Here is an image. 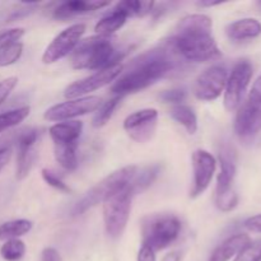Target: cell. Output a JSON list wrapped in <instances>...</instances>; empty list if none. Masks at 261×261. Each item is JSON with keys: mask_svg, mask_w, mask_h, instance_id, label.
I'll return each instance as SVG.
<instances>
[{"mask_svg": "<svg viewBox=\"0 0 261 261\" xmlns=\"http://www.w3.org/2000/svg\"><path fill=\"white\" fill-rule=\"evenodd\" d=\"M213 22L205 14H190L176 25L166 45L180 59L190 63H205L222 56L212 35Z\"/></svg>", "mask_w": 261, "mask_h": 261, "instance_id": "cell-1", "label": "cell"}, {"mask_svg": "<svg viewBox=\"0 0 261 261\" xmlns=\"http://www.w3.org/2000/svg\"><path fill=\"white\" fill-rule=\"evenodd\" d=\"M178 59L180 58L166 43L162 47L147 51L133 60L129 70L121 73L122 75L116 79L111 87L112 94L124 98L127 94L148 88L175 70Z\"/></svg>", "mask_w": 261, "mask_h": 261, "instance_id": "cell-2", "label": "cell"}, {"mask_svg": "<svg viewBox=\"0 0 261 261\" xmlns=\"http://www.w3.org/2000/svg\"><path fill=\"white\" fill-rule=\"evenodd\" d=\"M122 53L110 37L92 36L81 41L70 55V64L76 70H102L120 64Z\"/></svg>", "mask_w": 261, "mask_h": 261, "instance_id": "cell-3", "label": "cell"}, {"mask_svg": "<svg viewBox=\"0 0 261 261\" xmlns=\"http://www.w3.org/2000/svg\"><path fill=\"white\" fill-rule=\"evenodd\" d=\"M181 232V221L170 213H153L143 217L140 233L144 246L157 252L170 247Z\"/></svg>", "mask_w": 261, "mask_h": 261, "instance_id": "cell-4", "label": "cell"}, {"mask_svg": "<svg viewBox=\"0 0 261 261\" xmlns=\"http://www.w3.org/2000/svg\"><path fill=\"white\" fill-rule=\"evenodd\" d=\"M138 168L139 167H137V166H126V167H122L120 170L115 171V172L110 173L107 177H105L96 186H93L74 205V208L71 209L73 216H81V214L86 213L87 211L98 205L99 203H103L115 191L129 185L133 178H134L135 173L138 172Z\"/></svg>", "mask_w": 261, "mask_h": 261, "instance_id": "cell-5", "label": "cell"}, {"mask_svg": "<svg viewBox=\"0 0 261 261\" xmlns=\"http://www.w3.org/2000/svg\"><path fill=\"white\" fill-rule=\"evenodd\" d=\"M133 195L129 185L119 189L102 203L103 223L111 239H119L127 226L132 211Z\"/></svg>", "mask_w": 261, "mask_h": 261, "instance_id": "cell-6", "label": "cell"}, {"mask_svg": "<svg viewBox=\"0 0 261 261\" xmlns=\"http://www.w3.org/2000/svg\"><path fill=\"white\" fill-rule=\"evenodd\" d=\"M219 170L216 189V206L223 213L232 212L239 204V195L233 189L237 166L233 150L229 147H223L219 152Z\"/></svg>", "mask_w": 261, "mask_h": 261, "instance_id": "cell-7", "label": "cell"}, {"mask_svg": "<svg viewBox=\"0 0 261 261\" xmlns=\"http://www.w3.org/2000/svg\"><path fill=\"white\" fill-rule=\"evenodd\" d=\"M252 73L254 69L249 60H240L234 64L224 87L223 103L227 111H236L241 106L247 87L251 82Z\"/></svg>", "mask_w": 261, "mask_h": 261, "instance_id": "cell-8", "label": "cell"}, {"mask_svg": "<svg viewBox=\"0 0 261 261\" xmlns=\"http://www.w3.org/2000/svg\"><path fill=\"white\" fill-rule=\"evenodd\" d=\"M84 33H86V24L83 23H75L61 31L46 47L42 55V63L50 65L58 63L68 55H71V53L82 41Z\"/></svg>", "mask_w": 261, "mask_h": 261, "instance_id": "cell-9", "label": "cell"}, {"mask_svg": "<svg viewBox=\"0 0 261 261\" xmlns=\"http://www.w3.org/2000/svg\"><path fill=\"white\" fill-rule=\"evenodd\" d=\"M122 70H124V65L122 64H116L114 66L96 71L92 75L81 79V81L74 82L70 86L66 87L65 91H64V96L68 99L87 97L91 92L97 91V89L102 88V87L116 81L121 75Z\"/></svg>", "mask_w": 261, "mask_h": 261, "instance_id": "cell-10", "label": "cell"}, {"mask_svg": "<svg viewBox=\"0 0 261 261\" xmlns=\"http://www.w3.org/2000/svg\"><path fill=\"white\" fill-rule=\"evenodd\" d=\"M102 101L98 96H87L82 97V98L68 99L63 103H58L46 110L43 117L47 121H69L74 117L83 116V115L97 111Z\"/></svg>", "mask_w": 261, "mask_h": 261, "instance_id": "cell-11", "label": "cell"}, {"mask_svg": "<svg viewBox=\"0 0 261 261\" xmlns=\"http://www.w3.org/2000/svg\"><path fill=\"white\" fill-rule=\"evenodd\" d=\"M227 78H228V73L224 66L213 65L205 69L203 73L199 74L194 83V96L200 101H216L224 92Z\"/></svg>", "mask_w": 261, "mask_h": 261, "instance_id": "cell-12", "label": "cell"}, {"mask_svg": "<svg viewBox=\"0 0 261 261\" xmlns=\"http://www.w3.org/2000/svg\"><path fill=\"white\" fill-rule=\"evenodd\" d=\"M158 111L155 109H143L133 112L124 120V130L132 140L147 143L154 137L157 130Z\"/></svg>", "mask_w": 261, "mask_h": 261, "instance_id": "cell-13", "label": "cell"}, {"mask_svg": "<svg viewBox=\"0 0 261 261\" xmlns=\"http://www.w3.org/2000/svg\"><path fill=\"white\" fill-rule=\"evenodd\" d=\"M193 162V188L190 191V198L195 199L205 193L206 189L213 180L217 168V161L212 153L204 149H196L191 157Z\"/></svg>", "mask_w": 261, "mask_h": 261, "instance_id": "cell-14", "label": "cell"}, {"mask_svg": "<svg viewBox=\"0 0 261 261\" xmlns=\"http://www.w3.org/2000/svg\"><path fill=\"white\" fill-rule=\"evenodd\" d=\"M261 132V102L247 99L239 107L234 119V133L242 140H250Z\"/></svg>", "mask_w": 261, "mask_h": 261, "instance_id": "cell-15", "label": "cell"}, {"mask_svg": "<svg viewBox=\"0 0 261 261\" xmlns=\"http://www.w3.org/2000/svg\"><path fill=\"white\" fill-rule=\"evenodd\" d=\"M40 130L28 129L20 133L17 139V170L15 176L18 180H24L30 175L36 160V143L40 139Z\"/></svg>", "mask_w": 261, "mask_h": 261, "instance_id": "cell-16", "label": "cell"}, {"mask_svg": "<svg viewBox=\"0 0 261 261\" xmlns=\"http://www.w3.org/2000/svg\"><path fill=\"white\" fill-rule=\"evenodd\" d=\"M110 5L109 2H99V0H71L64 2L54 10V18L56 19H68V18L76 17V15L86 14V13L94 12Z\"/></svg>", "mask_w": 261, "mask_h": 261, "instance_id": "cell-17", "label": "cell"}, {"mask_svg": "<svg viewBox=\"0 0 261 261\" xmlns=\"http://www.w3.org/2000/svg\"><path fill=\"white\" fill-rule=\"evenodd\" d=\"M83 132V122L78 120H69V121L56 122L48 129V135L56 144H73L78 143Z\"/></svg>", "mask_w": 261, "mask_h": 261, "instance_id": "cell-18", "label": "cell"}, {"mask_svg": "<svg viewBox=\"0 0 261 261\" xmlns=\"http://www.w3.org/2000/svg\"><path fill=\"white\" fill-rule=\"evenodd\" d=\"M250 242L251 240L246 233H237L229 236L214 249L209 257V261H229L232 257L237 256V254Z\"/></svg>", "mask_w": 261, "mask_h": 261, "instance_id": "cell-19", "label": "cell"}, {"mask_svg": "<svg viewBox=\"0 0 261 261\" xmlns=\"http://www.w3.org/2000/svg\"><path fill=\"white\" fill-rule=\"evenodd\" d=\"M226 33L232 41H246L259 37L261 35V23L255 18H242L229 23Z\"/></svg>", "mask_w": 261, "mask_h": 261, "instance_id": "cell-20", "label": "cell"}, {"mask_svg": "<svg viewBox=\"0 0 261 261\" xmlns=\"http://www.w3.org/2000/svg\"><path fill=\"white\" fill-rule=\"evenodd\" d=\"M127 14L116 5L111 12L103 18L98 20L94 25V31L98 36H103V37H110L114 35L116 31H119L122 25L126 23Z\"/></svg>", "mask_w": 261, "mask_h": 261, "instance_id": "cell-21", "label": "cell"}, {"mask_svg": "<svg viewBox=\"0 0 261 261\" xmlns=\"http://www.w3.org/2000/svg\"><path fill=\"white\" fill-rule=\"evenodd\" d=\"M161 172V166L158 163L155 165L147 166L144 168H138V172L135 173L134 178L132 180V182L129 184V189L132 195H137V194L143 193L144 190H147L150 185L155 181V178L158 177Z\"/></svg>", "mask_w": 261, "mask_h": 261, "instance_id": "cell-22", "label": "cell"}, {"mask_svg": "<svg viewBox=\"0 0 261 261\" xmlns=\"http://www.w3.org/2000/svg\"><path fill=\"white\" fill-rule=\"evenodd\" d=\"M170 116L177 124L185 127V130L190 135H194L198 132V116L195 111L188 105L181 103L172 106L170 110Z\"/></svg>", "mask_w": 261, "mask_h": 261, "instance_id": "cell-23", "label": "cell"}, {"mask_svg": "<svg viewBox=\"0 0 261 261\" xmlns=\"http://www.w3.org/2000/svg\"><path fill=\"white\" fill-rule=\"evenodd\" d=\"M78 143L73 144H56L54 145V155L56 162L65 171H75L78 167Z\"/></svg>", "mask_w": 261, "mask_h": 261, "instance_id": "cell-24", "label": "cell"}, {"mask_svg": "<svg viewBox=\"0 0 261 261\" xmlns=\"http://www.w3.org/2000/svg\"><path fill=\"white\" fill-rule=\"evenodd\" d=\"M33 223L28 219H14L0 224V241L19 239L32 229Z\"/></svg>", "mask_w": 261, "mask_h": 261, "instance_id": "cell-25", "label": "cell"}, {"mask_svg": "<svg viewBox=\"0 0 261 261\" xmlns=\"http://www.w3.org/2000/svg\"><path fill=\"white\" fill-rule=\"evenodd\" d=\"M121 99L122 97L114 96L111 99L101 103V106L97 109L96 114H94L93 120H92V125H93L94 127H97V129L105 126L112 117L115 110H116L117 107H119V105L121 103Z\"/></svg>", "mask_w": 261, "mask_h": 261, "instance_id": "cell-26", "label": "cell"}, {"mask_svg": "<svg viewBox=\"0 0 261 261\" xmlns=\"http://www.w3.org/2000/svg\"><path fill=\"white\" fill-rule=\"evenodd\" d=\"M30 106H23L0 114V133L19 125L20 122H23L28 116H30Z\"/></svg>", "mask_w": 261, "mask_h": 261, "instance_id": "cell-27", "label": "cell"}, {"mask_svg": "<svg viewBox=\"0 0 261 261\" xmlns=\"http://www.w3.org/2000/svg\"><path fill=\"white\" fill-rule=\"evenodd\" d=\"M25 254V245L22 240H8L0 247V255L5 261H19Z\"/></svg>", "mask_w": 261, "mask_h": 261, "instance_id": "cell-28", "label": "cell"}, {"mask_svg": "<svg viewBox=\"0 0 261 261\" xmlns=\"http://www.w3.org/2000/svg\"><path fill=\"white\" fill-rule=\"evenodd\" d=\"M117 7L121 8L127 17H144L149 14L154 7V2H140V0H126L117 3Z\"/></svg>", "mask_w": 261, "mask_h": 261, "instance_id": "cell-29", "label": "cell"}, {"mask_svg": "<svg viewBox=\"0 0 261 261\" xmlns=\"http://www.w3.org/2000/svg\"><path fill=\"white\" fill-rule=\"evenodd\" d=\"M23 54V45L20 42L13 43L8 47L0 50V68L9 66L17 63Z\"/></svg>", "mask_w": 261, "mask_h": 261, "instance_id": "cell-30", "label": "cell"}, {"mask_svg": "<svg viewBox=\"0 0 261 261\" xmlns=\"http://www.w3.org/2000/svg\"><path fill=\"white\" fill-rule=\"evenodd\" d=\"M233 261H261V240L246 245Z\"/></svg>", "mask_w": 261, "mask_h": 261, "instance_id": "cell-31", "label": "cell"}, {"mask_svg": "<svg viewBox=\"0 0 261 261\" xmlns=\"http://www.w3.org/2000/svg\"><path fill=\"white\" fill-rule=\"evenodd\" d=\"M41 175H42L43 181H45L48 186H51L53 189H55V190L60 191V193H63V194L71 193V189L69 188V186L66 185V184L64 182V181L61 180L58 175H55L53 171L47 170V168H43V170L41 171Z\"/></svg>", "mask_w": 261, "mask_h": 261, "instance_id": "cell-32", "label": "cell"}, {"mask_svg": "<svg viewBox=\"0 0 261 261\" xmlns=\"http://www.w3.org/2000/svg\"><path fill=\"white\" fill-rule=\"evenodd\" d=\"M24 28H10L0 32V50L19 42L20 38L24 36Z\"/></svg>", "mask_w": 261, "mask_h": 261, "instance_id": "cell-33", "label": "cell"}, {"mask_svg": "<svg viewBox=\"0 0 261 261\" xmlns=\"http://www.w3.org/2000/svg\"><path fill=\"white\" fill-rule=\"evenodd\" d=\"M188 97V93L184 88H172L168 89V91H163L161 93L160 98L162 99L165 103H172L175 105H181Z\"/></svg>", "mask_w": 261, "mask_h": 261, "instance_id": "cell-34", "label": "cell"}, {"mask_svg": "<svg viewBox=\"0 0 261 261\" xmlns=\"http://www.w3.org/2000/svg\"><path fill=\"white\" fill-rule=\"evenodd\" d=\"M17 84V76H9V78H5L3 79V81H0V106L7 101V98L10 96V93L14 91Z\"/></svg>", "mask_w": 261, "mask_h": 261, "instance_id": "cell-35", "label": "cell"}, {"mask_svg": "<svg viewBox=\"0 0 261 261\" xmlns=\"http://www.w3.org/2000/svg\"><path fill=\"white\" fill-rule=\"evenodd\" d=\"M245 227L255 233H261V214L252 216L245 221Z\"/></svg>", "mask_w": 261, "mask_h": 261, "instance_id": "cell-36", "label": "cell"}, {"mask_svg": "<svg viewBox=\"0 0 261 261\" xmlns=\"http://www.w3.org/2000/svg\"><path fill=\"white\" fill-rule=\"evenodd\" d=\"M41 261H63L60 252L54 247H46L41 254Z\"/></svg>", "mask_w": 261, "mask_h": 261, "instance_id": "cell-37", "label": "cell"}, {"mask_svg": "<svg viewBox=\"0 0 261 261\" xmlns=\"http://www.w3.org/2000/svg\"><path fill=\"white\" fill-rule=\"evenodd\" d=\"M137 261H157L155 252L148 246L142 245V247L139 249V252H138Z\"/></svg>", "mask_w": 261, "mask_h": 261, "instance_id": "cell-38", "label": "cell"}, {"mask_svg": "<svg viewBox=\"0 0 261 261\" xmlns=\"http://www.w3.org/2000/svg\"><path fill=\"white\" fill-rule=\"evenodd\" d=\"M247 99L254 102H261V74L259 75V78L255 81L254 86H252L251 91H250L249 98Z\"/></svg>", "mask_w": 261, "mask_h": 261, "instance_id": "cell-39", "label": "cell"}, {"mask_svg": "<svg viewBox=\"0 0 261 261\" xmlns=\"http://www.w3.org/2000/svg\"><path fill=\"white\" fill-rule=\"evenodd\" d=\"M10 157H12V149L10 148H0V171L8 165V162L10 161Z\"/></svg>", "mask_w": 261, "mask_h": 261, "instance_id": "cell-40", "label": "cell"}, {"mask_svg": "<svg viewBox=\"0 0 261 261\" xmlns=\"http://www.w3.org/2000/svg\"><path fill=\"white\" fill-rule=\"evenodd\" d=\"M180 260H181V255H180V252H177V251L170 252V254H167L162 259V261H180Z\"/></svg>", "mask_w": 261, "mask_h": 261, "instance_id": "cell-41", "label": "cell"}, {"mask_svg": "<svg viewBox=\"0 0 261 261\" xmlns=\"http://www.w3.org/2000/svg\"><path fill=\"white\" fill-rule=\"evenodd\" d=\"M222 4L221 2H208V0H201V2L198 3V5L200 7H214V5Z\"/></svg>", "mask_w": 261, "mask_h": 261, "instance_id": "cell-42", "label": "cell"}]
</instances>
